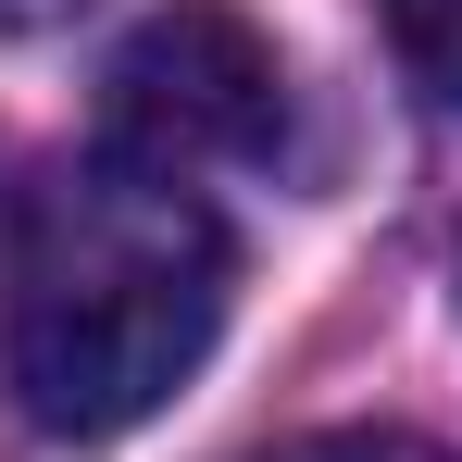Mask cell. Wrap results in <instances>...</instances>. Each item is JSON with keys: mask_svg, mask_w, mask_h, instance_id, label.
I'll return each mask as SVG.
<instances>
[{"mask_svg": "<svg viewBox=\"0 0 462 462\" xmlns=\"http://www.w3.org/2000/svg\"><path fill=\"white\" fill-rule=\"evenodd\" d=\"M226 213L138 151H63L13 200V387L51 438H125L226 337Z\"/></svg>", "mask_w": 462, "mask_h": 462, "instance_id": "cell-1", "label": "cell"}, {"mask_svg": "<svg viewBox=\"0 0 462 462\" xmlns=\"http://www.w3.org/2000/svg\"><path fill=\"white\" fill-rule=\"evenodd\" d=\"M288 113V76H275V38L237 13V0H162L138 13V38L113 51V151L162 162H250Z\"/></svg>", "mask_w": 462, "mask_h": 462, "instance_id": "cell-2", "label": "cell"}, {"mask_svg": "<svg viewBox=\"0 0 462 462\" xmlns=\"http://www.w3.org/2000/svg\"><path fill=\"white\" fill-rule=\"evenodd\" d=\"M387 38H400L412 88H438L462 113V0H387Z\"/></svg>", "mask_w": 462, "mask_h": 462, "instance_id": "cell-3", "label": "cell"}, {"mask_svg": "<svg viewBox=\"0 0 462 462\" xmlns=\"http://www.w3.org/2000/svg\"><path fill=\"white\" fill-rule=\"evenodd\" d=\"M263 462H462V450L412 438V425H325V438H275Z\"/></svg>", "mask_w": 462, "mask_h": 462, "instance_id": "cell-4", "label": "cell"}, {"mask_svg": "<svg viewBox=\"0 0 462 462\" xmlns=\"http://www.w3.org/2000/svg\"><path fill=\"white\" fill-rule=\"evenodd\" d=\"M63 13H88V0H0V25H63Z\"/></svg>", "mask_w": 462, "mask_h": 462, "instance_id": "cell-5", "label": "cell"}]
</instances>
